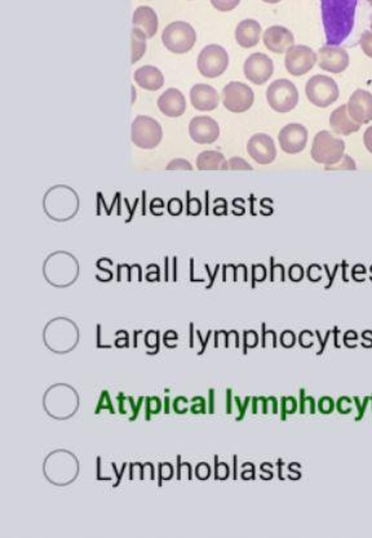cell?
Instances as JSON below:
<instances>
[{
	"label": "cell",
	"instance_id": "6da1fadb",
	"mask_svg": "<svg viewBox=\"0 0 372 538\" xmlns=\"http://www.w3.org/2000/svg\"><path fill=\"white\" fill-rule=\"evenodd\" d=\"M359 0H321V13L327 46H339L354 29Z\"/></svg>",
	"mask_w": 372,
	"mask_h": 538
},
{
	"label": "cell",
	"instance_id": "7a4b0ae2",
	"mask_svg": "<svg viewBox=\"0 0 372 538\" xmlns=\"http://www.w3.org/2000/svg\"><path fill=\"white\" fill-rule=\"evenodd\" d=\"M310 155L318 164H336L345 155V142L339 137L331 135L328 130H321L314 136Z\"/></svg>",
	"mask_w": 372,
	"mask_h": 538
},
{
	"label": "cell",
	"instance_id": "3957f363",
	"mask_svg": "<svg viewBox=\"0 0 372 538\" xmlns=\"http://www.w3.org/2000/svg\"><path fill=\"white\" fill-rule=\"evenodd\" d=\"M162 41L172 53L184 55L194 47L197 32L194 27L185 21H175L163 30Z\"/></svg>",
	"mask_w": 372,
	"mask_h": 538
},
{
	"label": "cell",
	"instance_id": "277c9868",
	"mask_svg": "<svg viewBox=\"0 0 372 538\" xmlns=\"http://www.w3.org/2000/svg\"><path fill=\"white\" fill-rule=\"evenodd\" d=\"M305 95L307 101L316 107L326 109L335 104L340 96L338 83L327 75H314L307 81Z\"/></svg>",
	"mask_w": 372,
	"mask_h": 538
},
{
	"label": "cell",
	"instance_id": "5b68a950",
	"mask_svg": "<svg viewBox=\"0 0 372 538\" xmlns=\"http://www.w3.org/2000/svg\"><path fill=\"white\" fill-rule=\"evenodd\" d=\"M163 138L162 126L159 121L146 115H138L132 123L131 140L142 150H152L161 144Z\"/></svg>",
	"mask_w": 372,
	"mask_h": 538
},
{
	"label": "cell",
	"instance_id": "8992f818",
	"mask_svg": "<svg viewBox=\"0 0 372 538\" xmlns=\"http://www.w3.org/2000/svg\"><path fill=\"white\" fill-rule=\"evenodd\" d=\"M267 101L277 113H290L299 105V90L292 81L278 79L269 84Z\"/></svg>",
	"mask_w": 372,
	"mask_h": 538
},
{
	"label": "cell",
	"instance_id": "52a82bcc",
	"mask_svg": "<svg viewBox=\"0 0 372 538\" xmlns=\"http://www.w3.org/2000/svg\"><path fill=\"white\" fill-rule=\"evenodd\" d=\"M197 64L204 78L215 79L227 72L229 66L227 49L219 44H210L201 51Z\"/></svg>",
	"mask_w": 372,
	"mask_h": 538
},
{
	"label": "cell",
	"instance_id": "ba28073f",
	"mask_svg": "<svg viewBox=\"0 0 372 538\" xmlns=\"http://www.w3.org/2000/svg\"><path fill=\"white\" fill-rule=\"evenodd\" d=\"M222 105L230 113L248 112L255 101V93L250 86L242 81H230L221 92Z\"/></svg>",
	"mask_w": 372,
	"mask_h": 538
},
{
	"label": "cell",
	"instance_id": "9c48e42d",
	"mask_svg": "<svg viewBox=\"0 0 372 538\" xmlns=\"http://www.w3.org/2000/svg\"><path fill=\"white\" fill-rule=\"evenodd\" d=\"M318 62V53L307 46H292L291 48L287 49L284 56V66L286 70L291 74L292 76H303L313 70V67Z\"/></svg>",
	"mask_w": 372,
	"mask_h": 538
},
{
	"label": "cell",
	"instance_id": "30bf717a",
	"mask_svg": "<svg viewBox=\"0 0 372 538\" xmlns=\"http://www.w3.org/2000/svg\"><path fill=\"white\" fill-rule=\"evenodd\" d=\"M244 76L256 86L265 84L274 74V64L270 57L265 53H252L243 65Z\"/></svg>",
	"mask_w": 372,
	"mask_h": 538
},
{
	"label": "cell",
	"instance_id": "8fae6325",
	"mask_svg": "<svg viewBox=\"0 0 372 538\" xmlns=\"http://www.w3.org/2000/svg\"><path fill=\"white\" fill-rule=\"evenodd\" d=\"M307 129L299 123H291L284 126L278 135L279 146L284 153L296 155L307 147Z\"/></svg>",
	"mask_w": 372,
	"mask_h": 538
},
{
	"label": "cell",
	"instance_id": "7c38bea8",
	"mask_svg": "<svg viewBox=\"0 0 372 538\" xmlns=\"http://www.w3.org/2000/svg\"><path fill=\"white\" fill-rule=\"evenodd\" d=\"M350 64L349 53L339 46H324L318 51V66L327 73H344Z\"/></svg>",
	"mask_w": 372,
	"mask_h": 538
},
{
	"label": "cell",
	"instance_id": "4fadbf2b",
	"mask_svg": "<svg viewBox=\"0 0 372 538\" xmlns=\"http://www.w3.org/2000/svg\"><path fill=\"white\" fill-rule=\"evenodd\" d=\"M189 135L195 144L210 145L219 140V123L206 115L195 116L189 123Z\"/></svg>",
	"mask_w": 372,
	"mask_h": 538
},
{
	"label": "cell",
	"instance_id": "5bb4252c",
	"mask_svg": "<svg viewBox=\"0 0 372 538\" xmlns=\"http://www.w3.org/2000/svg\"><path fill=\"white\" fill-rule=\"evenodd\" d=\"M247 153L258 164L267 166L275 161L277 146L267 133H256L247 142Z\"/></svg>",
	"mask_w": 372,
	"mask_h": 538
},
{
	"label": "cell",
	"instance_id": "9a60e30c",
	"mask_svg": "<svg viewBox=\"0 0 372 538\" xmlns=\"http://www.w3.org/2000/svg\"><path fill=\"white\" fill-rule=\"evenodd\" d=\"M348 113L353 121L364 126L372 121V95L368 90L356 89L349 97Z\"/></svg>",
	"mask_w": 372,
	"mask_h": 538
},
{
	"label": "cell",
	"instance_id": "2e32d148",
	"mask_svg": "<svg viewBox=\"0 0 372 538\" xmlns=\"http://www.w3.org/2000/svg\"><path fill=\"white\" fill-rule=\"evenodd\" d=\"M263 41L265 48L269 49L272 53L281 55L286 53L287 49L291 48L295 43V36L287 27L275 25L267 27V30L263 32Z\"/></svg>",
	"mask_w": 372,
	"mask_h": 538
},
{
	"label": "cell",
	"instance_id": "e0dca14e",
	"mask_svg": "<svg viewBox=\"0 0 372 538\" xmlns=\"http://www.w3.org/2000/svg\"><path fill=\"white\" fill-rule=\"evenodd\" d=\"M190 102L198 112H212L219 106V93L210 84H195L190 89Z\"/></svg>",
	"mask_w": 372,
	"mask_h": 538
},
{
	"label": "cell",
	"instance_id": "ac0fdd59",
	"mask_svg": "<svg viewBox=\"0 0 372 538\" xmlns=\"http://www.w3.org/2000/svg\"><path fill=\"white\" fill-rule=\"evenodd\" d=\"M158 109L168 118H178L186 110L185 96L178 88L167 89L158 98Z\"/></svg>",
	"mask_w": 372,
	"mask_h": 538
},
{
	"label": "cell",
	"instance_id": "d6986e66",
	"mask_svg": "<svg viewBox=\"0 0 372 538\" xmlns=\"http://www.w3.org/2000/svg\"><path fill=\"white\" fill-rule=\"evenodd\" d=\"M261 32V25L256 20L246 18L235 29V41L242 48H253L259 44Z\"/></svg>",
	"mask_w": 372,
	"mask_h": 538
},
{
	"label": "cell",
	"instance_id": "ffe728a7",
	"mask_svg": "<svg viewBox=\"0 0 372 538\" xmlns=\"http://www.w3.org/2000/svg\"><path fill=\"white\" fill-rule=\"evenodd\" d=\"M330 127L332 130L340 136H349L352 133H356L361 129V124L350 118L348 113V106L341 105L338 109H335L330 115Z\"/></svg>",
	"mask_w": 372,
	"mask_h": 538
},
{
	"label": "cell",
	"instance_id": "44dd1931",
	"mask_svg": "<svg viewBox=\"0 0 372 538\" xmlns=\"http://www.w3.org/2000/svg\"><path fill=\"white\" fill-rule=\"evenodd\" d=\"M132 24L145 32L146 36L149 39L154 38V35L157 34L158 27H159L157 12L147 6H141V7L135 9V12L132 15Z\"/></svg>",
	"mask_w": 372,
	"mask_h": 538
},
{
	"label": "cell",
	"instance_id": "7402d4cb",
	"mask_svg": "<svg viewBox=\"0 0 372 538\" xmlns=\"http://www.w3.org/2000/svg\"><path fill=\"white\" fill-rule=\"evenodd\" d=\"M133 78L138 87L146 90H158L164 86V75L158 67L152 65H146L138 69L133 74Z\"/></svg>",
	"mask_w": 372,
	"mask_h": 538
},
{
	"label": "cell",
	"instance_id": "603a6c76",
	"mask_svg": "<svg viewBox=\"0 0 372 538\" xmlns=\"http://www.w3.org/2000/svg\"><path fill=\"white\" fill-rule=\"evenodd\" d=\"M227 161L224 154L215 150L203 152L197 156V168L199 170H227Z\"/></svg>",
	"mask_w": 372,
	"mask_h": 538
},
{
	"label": "cell",
	"instance_id": "cb8c5ba5",
	"mask_svg": "<svg viewBox=\"0 0 372 538\" xmlns=\"http://www.w3.org/2000/svg\"><path fill=\"white\" fill-rule=\"evenodd\" d=\"M149 38L146 36L145 32H142L140 27L133 26L131 32V41H132V57H131V64H136L140 61L144 55H145L147 44L146 41Z\"/></svg>",
	"mask_w": 372,
	"mask_h": 538
},
{
	"label": "cell",
	"instance_id": "d4e9b609",
	"mask_svg": "<svg viewBox=\"0 0 372 538\" xmlns=\"http://www.w3.org/2000/svg\"><path fill=\"white\" fill-rule=\"evenodd\" d=\"M298 410V401L295 396H284L281 399V421H286L287 415H292Z\"/></svg>",
	"mask_w": 372,
	"mask_h": 538
},
{
	"label": "cell",
	"instance_id": "484cf974",
	"mask_svg": "<svg viewBox=\"0 0 372 538\" xmlns=\"http://www.w3.org/2000/svg\"><path fill=\"white\" fill-rule=\"evenodd\" d=\"M145 403V419L150 421L152 415H158L162 410V402L158 396H147Z\"/></svg>",
	"mask_w": 372,
	"mask_h": 538
},
{
	"label": "cell",
	"instance_id": "4316f807",
	"mask_svg": "<svg viewBox=\"0 0 372 538\" xmlns=\"http://www.w3.org/2000/svg\"><path fill=\"white\" fill-rule=\"evenodd\" d=\"M340 169H345V170H356L357 164L356 161H353L349 155H344L343 159L336 163V164H332V166H326V170H340Z\"/></svg>",
	"mask_w": 372,
	"mask_h": 538
},
{
	"label": "cell",
	"instance_id": "83f0119b",
	"mask_svg": "<svg viewBox=\"0 0 372 538\" xmlns=\"http://www.w3.org/2000/svg\"><path fill=\"white\" fill-rule=\"evenodd\" d=\"M241 0H211V4L219 12H230L239 6Z\"/></svg>",
	"mask_w": 372,
	"mask_h": 538
},
{
	"label": "cell",
	"instance_id": "f1b7e54d",
	"mask_svg": "<svg viewBox=\"0 0 372 538\" xmlns=\"http://www.w3.org/2000/svg\"><path fill=\"white\" fill-rule=\"evenodd\" d=\"M102 410H109L112 415H115V410H114V405L112 404V399H110V395L107 390H104L101 395H100V399H98V408L95 410V413L98 415Z\"/></svg>",
	"mask_w": 372,
	"mask_h": 538
},
{
	"label": "cell",
	"instance_id": "f546056e",
	"mask_svg": "<svg viewBox=\"0 0 372 538\" xmlns=\"http://www.w3.org/2000/svg\"><path fill=\"white\" fill-rule=\"evenodd\" d=\"M227 169H230V170H252V167L242 158L234 156V158L227 161Z\"/></svg>",
	"mask_w": 372,
	"mask_h": 538
},
{
	"label": "cell",
	"instance_id": "4dcf8cb0",
	"mask_svg": "<svg viewBox=\"0 0 372 538\" xmlns=\"http://www.w3.org/2000/svg\"><path fill=\"white\" fill-rule=\"evenodd\" d=\"M359 46H361V49L364 51V55L372 58V32L367 30L361 35Z\"/></svg>",
	"mask_w": 372,
	"mask_h": 538
},
{
	"label": "cell",
	"instance_id": "1f68e13d",
	"mask_svg": "<svg viewBox=\"0 0 372 538\" xmlns=\"http://www.w3.org/2000/svg\"><path fill=\"white\" fill-rule=\"evenodd\" d=\"M336 407V403L333 402V399L330 396H324L318 401V410L319 412H322L324 415H330L335 410Z\"/></svg>",
	"mask_w": 372,
	"mask_h": 538
},
{
	"label": "cell",
	"instance_id": "d6a6232c",
	"mask_svg": "<svg viewBox=\"0 0 372 538\" xmlns=\"http://www.w3.org/2000/svg\"><path fill=\"white\" fill-rule=\"evenodd\" d=\"M192 402L195 403L190 408V412L193 415H199V413L206 415L207 413V404H206V399L203 396H194L192 399Z\"/></svg>",
	"mask_w": 372,
	"mask_h": 538
},
{
	"label": "cell",
	"instance_id": "836d02e7",
	"mask_svg": "<svg viewBox=\"0 0 372 538\" xmlns=\"http://www.w3.org/2000/svg\"><path fill=\"white\" fill-rule=\"evenodd\" d=\"M251 401L252 398L247 396V398L244 399V403L242 404V402H241V398H239V396H234L235 407H237L238 410H239V416L235 418V421H242L243 418H244V416H246V410H247V408H248V405H250Z\"/></svg>",
	"mask_w": 372,
	"mask_h": 538
},
{
	"label": "cell",
	"instance_id": "e575fe53",
	"mask_svg": "<svg viewBox=\"0 0 372 538\" xmlns=\"http://www.w3.org/2000/svg\"><path fill=\"white\" fill-rule=\"evenodd\" d=\"M168 170H175V169H182V170H193V166L185 161V159H173L168 163L167 166Z\"/></svg>",
	"mask_w": 372,
	"mask_h": 538
},
{
	"label": "cell",
	"instance_id": "d590c367",
	"mask_svg": "<svg viewBox=\"0 0 372 538\" xmlns=\"http://www.w3.org/2000/svg\"><path fill=\"white\" fill-rule=\"evenodd\" d=\"M144 401H145V398H144V396H140V398H138V403L135 404L133 398H132V396H128V402H130L131 408H132V417L130 418V421H135V419L138 417V415H140V410H141V407H142V403H144Z\"/></svg>",
	"mask_w": 372,
	"mask_h": 538
},
{
	"label": "cell",
	"instance_id": "8d00e7d4",
	"mask_svg": "<svg viewBox=\"0 0 372 538\" xmlns=\"http://www.w3.org/2000/svg\"><path fill=\"white\" fill-rule=\"evenodd\" d=\"M210 466H208V464H206V462H201L199 465L195 467V475H197V478L201 479V480L208 479V478H210Z\"/></svg>",
	"mask_w": 372,
	"mask_h": 538
},
{
	"label": "cell",
	"instance_id": "74e56055",
	"mask_svg": "<svg viewBox=\"0 0 372 538\" xmlns=\"http://www.w3.org/2000/svg\"><path fill=\"white\" fill-rule=\"evenodd\" d=\"M187 403H189V401L186 399L185 396H178V398H175V401L172 403L173 410H175L178 415H185V410H181V407H182V405L187 407V405H186Z\"/></svg>",
	"mask_w": 372,
	"mask_h": 538
},
{
	"label": "cell",
	"instance_id": "f35d334b",
	"mask_svg": "<svg viewBox=\"0 0 372 538\" xmlns=\"http://www.w3.org/2000/svg\"><path fill=\"white\" fill-rule=\"evenodd\" d=\"M281 344L284 347H292L295 345V335L292 333L291 330H284L281 336Z\"/></svg>",
	"mask_w": 372,
	"mask_h": 538
},
{
	"label": "cell",
	"instance_id": "ab89813d",
	"mask_svg": "<svg viewBox=\"0 0 372 538\" xmlns=\"http://www.w3.org/2000/svg\"><path fill=\"white\" fill-rule=\"evenodd\" d=\"M364 144L368 153L372 154V126L364 130Z\"/></svg>",
	"mask_w": 372,
	"mask_h": 538
},
{
	"label": "cell",
	"instance_id": "60d3db41",
	"mask_svg": "<svg viewBox=\"0 0 372 538\" xmlns=\"http://www.w3.org/2000/svg\"><path fill=\"white\" fill-rule=\"evenodd\" d=\"M290 276L293 281H300L303 279V267L299 265H293L290 270Z\"/></svg>",
	"mask_w": 372,
	"mask_h": 538
},
{
	"label": "cell",
	"instance_id": "b9f144b4",
	"mask_svg": "<svg viewBox=\"0 0 372 538\" xmlns=\"http://www.w3.org/2000/svg\"><path fill=\"white\" fill-rule=\"evenodd\" d=\"M305 405H307V394L305 389H300V413H305Z\"/></svg>",
	"mask_w": 372,
	"mask_h": 538
},
{
	"label": "cell",
	"instance_id": "7bdbcfd3",
	"mask_svg": "<svg viewBox=\"0 0 372 538\" xmlns=\"http://www.w3.org/2000/svg\"><path fill=\"white\" fill-rule=\"evenodd\" d=\"M112 467H113V471L115 473V475H117V483L114 484L113 487L115 488V487H118L119 485V483H121V476L124 475V471H126V467H127V465L126 464H123V467H121V471H118L117 470V466H115V464H112Z\"/></svg>",
	"mask_w": 372,
	"mask_h": 538
},
{
	"label": "cell",
	"instance_id": "ee69618b",
	"mask_svg": "<svg viewBox=\"0 0 372 538\" xmlns=\"http://www.w3.org/2000/svg\"><path fill=\"white\" fill-rule=\"evenodd\" d=\"M126 395H124V393H119V395L117 396V401H118V405H119V413L121 415H126L127 413V410H126V408H124V402H126Z\"/></svg>",
	"mask_w": 372,
	"mask_h": 538
},
{
	"label": "cell",
	"instance_id": "f6af8a7d",
	"mask_svg": "<svg viewBox=\"0 0 372 538\" xmlns=\"http://www.w3.org/2000/svg\"><path fill=\"white\" fill-rule=\"evenodd\" d=\"M368 403H370V396H366V398L364 399V403H362V407H361V410H358V416L356 417V421H361V419L364 418V412H366V408H367Z\"/></svg>",
	"mask_w": 372,
	"mask_h": 538
},
{
	"label": "cell",
	"instance_id": "bcb514c9",
	"mask_svg": "<svg viewBox=\"0 0 372 538\" xmlns=\"http://www.w3.org/2000/svg\"><path fill=\"white\" fill-rule=\"evenodd\" d=\"M232 407H233V390L227 389V413H232Z\"/></svg>",
	"mask_w": 372,
	"mask_h": 538
},
{
	"label": "cell",
	"instance_id": "7dc6e473",
	"mask_svg": "<svg viewBox=\"0 0 372 538\" xmlns=\"http://www.w3.org/2000/svg\"><path fill=\"white\" fill-rule=\"evenodd\" d=\"M210 395H208V413L212 415L215 412V390L210 389Z\"/></svg>",
	"mask_w": 372,
	"mask_h": 538
},
{
	"label": "cell",
	"instance_id": "c3c4849f",
	"mask_svg": "<svg viewBox=\"0 0 372 538\" xmlns=\"http://www.w3.org/2000/svg\"><path fill=\"white\" fill-rule=\"evenodd\" d=\"M307 403L309 404V412L310 415H314L316 413V401L313 396H307Z\"/></svg>",
	"mask_w": 372,
	"mask_h": 538
},
{
	"label": "cell",
	"instance_id": "681fc988",
	"mask_svg": "<svg viewBox=\"0 0 372 538\" xmlns=\"http://www.w3.org/2000/svg\"><path fill=\"white\" fill-rule=\"evenodd\" d=\"M258 405H259V398L253 396L252 398V413L258 415Z\"/></svg>",
	"mask_w": 372,
	"mask_h": 538
},
{
	"label": "cell",
	"instance_id": "f907efd6",
	"mask_svg": "<svg viewBox=\"0 0 372 538\" xmlns=\"http://www.w3.org/2000/svg\"><path fill=\"white\" fill-rule=\"evenodd\" d=\"M277 466H278V478H279L281 480H284V474H282V467H284V459H278V462H277Z\"/></svg>",
	"mask_w": 372,
	"mask_h": 538
},
{
	"label": "cell",
	"instance_id": "816d5d0a",
	"mask_svg": "<svg viewBox=\"0 0 372 538\" xmlns=\"http://www.w3.org/2000/svg\"><path fill=\"white\" fill-rule=\"evenodd\" d=\"M259 401L263 403V413L267 415V403H269V399L265 398V396H259Z\"/></svg>",
	"mask_w": 372,
	"mask_h": 538
},
{
	"label": "cell",
	"instance_id": "f5cc1de1",
	"mask_svg": "<svg viewBox=\"0 0 372 538\" xmlns=\"http://www.w3.org/2000/svg\"><path fill=\"white\" fill-rule=\"evenodd\" d=\"M267 399H269V402H272V404H273V413L277 415L278 413V399L274 398V396H269Z\"/></svg>",
	"mask_w": 372,
	"mask_h": 538
},
{
	"label": "cell",
	"instance_id": "db71d44e",
	"mask_svg": "<svg viewBox=\"0 0 372 538\" xmlns=\"http://www.w3.org/2000/svg\"><path fill=\"white\" fill-rule=\"evenodd\" d=\"M164 413L166 415H168L170 413V398L168 396H166V399H164Z\"/></svg>",
	"mask_w": 372,
	"mask_h": 538
},
{
	"label": "cell",
	"instance_id": "11a10c76",
	"mask_svg": "<svg viewBox=\"0 0 372 538\" xmlns=\"http://www.w3.org/2000/svg\"><path fill=\"white\" fill-rule=\"evenodd\" d=\"M98 480H102V476H101V458H98Z\"/></svg>",
	"mask_w": 372,
	"mask_h": 538
},
{
	"label": "cell",
	"instance_id": "9f6ffc18",
	"mask_svg": "<svg viewBox=\"0 0 372 538\" xmlns=\"http://www.w3.org/2000/svg\"><path fill=\"white\" fill-rule=\"evenodd\" d=\"M233 461H234V479H238V458H237V456H234V458H233Z\"/></svg>",
	"mask_w": 372,
	"mask_h": 538
},
{
	"label": "cell",
	"instance_id": "6f0895ef",
	"mask_svg": "<svg viewBox=\"0 0 372 538\" xmlns=\"http://www.w3.org/2000/svg\"><path fill=\"white\" fill-rule=\"evenodd\" d=\"M181 457L178 456V479H181Z\"/></svg>",
	"mask_w": 372,
	"mask_h": 538
},
{
	"label": "cell",
	"instance_id": "680465c9",
	"mask_svg": "<svg viewBox=\"0 0 372 538\" xmlns=\"http://www.w3.org/2000/svg\"><path fill=\"white\" fill-rule=\"evenodd\" d=\"M264 3H267V4H277V3H279V1H282V0H263Z\"/></svg>",
	"mask_w": 372,
	"mask_h": 538
},
{
	"label": "cell",
	"instance_id": "91938a15",
	"mask_svg": "<svg viewBox=\"0 0 372 538\" xmlns=\"http://www.w3.org/2000/svg\"><path fill=\"white\" fill-rule=\"evenodd\" d=\"M367 1H368V3H370V4L372 6V0H367Z\"/></svg>",
	"mask_w": 372,
	"mask_h": 538
},
{
	"label": "cell",
	"instance_id": "94428289",
	"mask_svg": "<svg viewBox=\"0 0 372 538\" xmlns=\"http://www.w3.org/2000/svg\"><path fill=\"white\" fill-rule=\"evenodd\" d=\"M370 26H371V32H372V17H371V24H370Z\"/></svg>",
	"mask_w": 372,
	"mask_h": 538
},
{
	"label": "cell",
	"instance_id": "6125c7cd",
	"mask_svg": "<svg viewBox=\"0 0 372 538\" xmlns=\"http://www.w3.org/2000/svg\"><path fill=\"white\" fill-rule=\"evenodd\" d=\"M370 401H371V402H372V395H371V396H370Z\"/></svg>",
	"mask_w": 372,
	"mask_h": 538
}]
</instances>
